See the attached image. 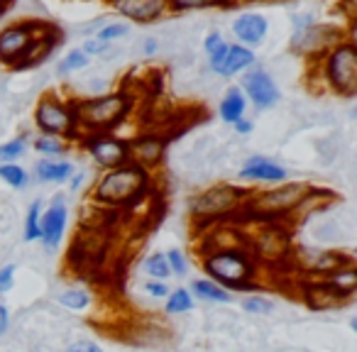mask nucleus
<instances>
[{"label": "nucleus", "mask_w": 357, "mask_h": 352, "mask_svg": "<svg viewBox=\"0 0 357 352\" xmlns=\"http://www.w3.org/2000/svg\"><path fill=\"white\" fill-rule=\"evenodd\" d=\"M311 64L316 66V76L331 93L340 98H352L357 93V47L352 37L337 42Z\"/></svg>", "instance_id": "nucleus-6"}, {"label": "nucleus", "mask_w": 357, "mask_h": 352, "mask_svg": "<svg viewBox=\"0 0 357 352\" xmlns=\"http://www.w3.org/2000/svg\"><path fill=\"white\" fill-rule=\"evenodd\" d=\"M79 144L103 171L130 162L128 137H120L115 132H84L79 137Z\"/></svg>", "instance_id": "nucleus-10"}, {"label": "nucleus", "mask_w": 357, "mask_h": 352, "mask_svg": "<svg viewBox=\"0 0 357 352\" xmlns=\"http://www.w3.org/2000/svg\"><path fill=\"white\" fill-rule=\"evenodd\" d=\"M135 110V95L130 91H110V93L76 98V118L81 135L84 132H115Z\"/></svg>", "instance_id": "nucleus-5"}, {"label": "nucleus", "mask_w": 357, "mask_h": 352, "mask_svg": "<svg viewBox=\"0 0 357 352\" xmlns=\"http://www.w3.org/2000/svg\"><path fill=\"white\" fill-rule=\"evenodd\" d=\"M233 128H235V132H238V135H250L255 130V123L250 118H240Z\"/></svg>", "instance_id": "nucleus-42"}, {"label": "nucleus", "mask_w": 357, "mask_h": 352, "mask_svg": "<svg viewBox=\"0 0 357 352\" xmlns=\"http://www.w3.org/2000/svg\"><path fill=\"white\" fill-rule=\"evenodd\" d=\"M0 179L6 181L8 186H13V189H27L30 186V174L15 162L0 164Z\"/></svg>", "instance_id": "nucleus-28"}, {"label": "nucleus", "mask_w": 357, "mask_h": 352, "mask_svg": "<svg viewBox=\"0 0 357 352\" xmlns=\"http://www.w3.org/2000/svg\"><path fill=\"white\" fill-rule=\"evenodd\" d=\"M164 257H167V264H169V272H172V277L174 274H186V269H189V262H186V254L181 252V250H169V252H164Z\"/></svg>", "instance_id": "nucleus-36"}, {"label": "nucleus", "mask_w": 357, "mask_h": 352, "mask_svg": "<svg viewBox=\"0 0 357 352\" xmlns=\"http://www.w3.org/2000/svg\"><path fill=\"white\" fill-rule=\"evenodd\" d=\"M84 54H89V56H103L105 52L110 49V45L108 42H103V40H98V37H91V40H86L84 42Z\"/></svg>", "instance_id": "nucleus-37"}, {"label": "nucleus", "mask_w": 357, "mask_h": 352, "mask_svg": "<svg viewBox=\"0 0 357 352\" xmlns=\"http://www.w3.org/2000/svg\"><path fill=\"white\" fill-rule=\"evenodd\" d=\"M32 147H35V152H40V154H45L47 159H52V157L64 154L66 149H69V142L61 137H54V135H37V137L32 139Z\"/></svg>", "instance_id": "nucleus-27"}, {"label": "nucleus", "mask_w": 357, "mask_h": 352, "mask_svg": "<svg viewBox=\"0 0 357 352\" xmlns=\"http://www.w3.org/2000/svg\"><path fill=\"white\" fill-rule=\"evenodd\" d=\"M159 52V42L154 40V37H147V40L142 42V54L144 56H154Z\"/></svg>", "instance_id": "nucleus-44"}, {"label": "nucleus", "mask_w": 357, "mask_h": 352, "mask_svg": "<svg viewBox=\"0 0 357 352\" xmlns=\"http://www.w3.org/2000/svg\"><path fill=\"white\" fill-rule=\"evenodd\" d=\"M142 267H144V272H147L152 279H157V282H167V279L172 277V272H169V264H167V257H164V252L149 254V257L142 262Z\"/></svg>", "instance_id": "nucleus-32"}, {"label": "nucleus", "mask_w": 357, "mask_h": 352, "mask_svg": "<svg viewBox=\"0 0 357 352\" xmlns=\"http://www.w3.org/2000/svg\"><path fill=\"white\" fill-rule=\"evenodd\" d=\"M345 32L337 25H331V22H313L311 27H306L303 32H294L291 40H289V47H291L294 54L303 56L308 61H316L321 54H326L331 47H335L337 42H342Z\"/></svg>", "instance_id": "nucleus-11"}, {"label": "nucleus", "mask_w": 357, "mask_h": 352, "mask_svg": "<svg viewBox=\"0 0 357 352\" xmlns=\"http://www.w3.org/2000/svg\"><path fill=\"white\" fill-rule=\"evenodd\" d=\"M301 298L311 311H331V308L345 306L347 301H352L350 296L340 293L337 289H333L323 279H308L301 284Z\"/></svg>", "instance_id": "nucleus-17"}, {"label": "nucleus", "mask_w": 357, "mask_h": 352, "mask_svg": "<svg viewBox=\"0 0 357 352\" xmlns=\"http://www.w3.org/2000/svg\"><path fill=\"white\" fill-rule=\"evenodd\" d=\"M287 176L289 171L282 164L272 162L262 154L248 157V162L240 169V181H250V184H282V181H287Z\"/></svg>", "instance_id": "nucleus-18"}, {"label": "nucleus", "mask_w": 357, "mask_h": 352, "mask_svg": "<svg viewBox=\"0 0 357 352\" xmlns=\"http://www.w3.org/2000/svg\"><path fill=\"white\" fill-rule=\"evenodd\" d=\"M233 0H169V13H194V10H211V8H230Z\"/></svg>", "instance_id": "nucleus-25"}, {"label": "nucleus", "mask_w": 357, "mask_h": 352, "mask_svg": "<svg viewBox=\"0 0 357 352\" xmlns=\"http://www.w3.org/2000/svg\"><path fill=\"white\" fill-rule=\"evenodd\" d=\"M66 352H103V350H100V345L93 340H79L66 347Z\"/></svg>", "instance_id": "nucleus-41"}, {"label": "nucleus", "mask_w": 357, "mask_h": 352, "mask_svg": "<svg viewBox=\"0 0 357 352\" xmlns=\"http://www.w3.org/2000/svg\"><path fill=\"white\" fill-rule=\"evenodd\" d=\"M342 6L347 10V17H352V6H355V0H342Z\"/></svg>", "instance_id": "nucleus-46"}, {"label": "nucleus", "mask_w": 357, "mask_h": 352, "mask_svg": "<svg viewBox=\"0 0 357 352\" xmlns=\"http://www.w3.org/2000/svg\"><path fill=\"white\" fill-rule=\"evenodd\" d=\"M64 40V32L47 20H15L0 30V66L13 71L32 69L42 64L56 45Z\"/></svg>", "instance_id": "nucleus-1"}, {"label": "nucleus", "mask_w": 357, "mask_h": 352, "mask_svg": "<svg viewBox=\"0 0 357 352\" xmlns=\"http://www.w3.org/2000/svg\"><path fill=\"white\" fill-rule=\"evenodd\" d=\"M243 308L248 313H255V316H267V313L274 311V301L267 296H259V293H255V296H248L243 301Z\"/></svg>", "instance_id": "nucleus-35"}, {"label": "nucleus", "mask_w": 357, "mask_h": 352, "mask_svg": "<svg viewBox=\"0 0 357 352\" xmlns=\"http://www.w3.org/2000/svg\"><path fill=\"white\" fill-rule=\"evenodd\" d=\"M35 125L40 135H54L66 142H79L81 128L76 118V98L45 93L35 105Z\"/></svg>", "instance_id": "nucleus-8"}, {"label": "nucleus", "mask_w": 357, "mask_h": 352, "mask_svg": "<svg viewBox=\"0 0 357 352\" xmlns=\"http://www.w3.org/2000/svg\"><path fill=\"white\" fill-rule=\"evenodd\" d=\"M223 42H225V37L220 35L218 30L208 32V35H206V40H204V52H206V56H208L211 52H215V49H218V47L223 45Z\"/></svg>", "instance_id": "nucleus-40"}, {"label": "nucleus", "mask_w": 357, "mask_h": 352, "mask_svg": "<svg viewBox=\"0 0 357 352\" xmlns=\"http://www.w3.org/2000/svg\"><path fill=\"white\" fill-rule=\"evenodd\" d=\"M66 230V201L64 194H56L54 201L42 211L40 218V243L47 250H56L64 240Z\"/></svg>", "instance_id": "nucleus-16"}, {"label": "nucleus", "mask_w": 357, "mask_h": 352, "mask_svg": "<svg viewBox=\"0 0 357 352\" xmlns=\"http://www.w3.org/2000/svg\"><path fill=\"white\" fill-rule=\"evenodd\" d=\"M91 64V56L89 54H84V49H71V52H66L64 54V59L59 61V66H56V71H59L61 76H69V74H74V71H81V69H86V66Z\"/></svg>", "instance_id": "nucleus-29"}, {"label": "nucleus", "mask_w": 357, "mask_h": 352, "mask_svg": "<svg viewBox=\"0 0 357 352\" xmlns=\"http://www.w3.org/2000/svg\"><path fill=\"white\" fill-rule=\"evenodd\" d=\"M255 64H257L255 49L238 45V42H228V52H225L220 66L215 69V76H220V79H233V76H240L248 69H252Z\"/></svg>", "instance_id": "nucleus-20"}, {"label": "nucleus", "mask_w": 357, "mask_h": 352, "mask_svg": "<svg viewBox=\"0 0 357 352\" xmlns=\"http://www.w3.org/2000/svg\"><path fill=\"white\" fill-rule=\"evenodd\" d=\"M164 311H167L169 316H178V313L194 311V296H191L189 289L178 286V289H174V291H169L167 306H164Z\"/></svg>", "instance_id": "nucleus-26"}, {"label": "nucleus", "mask_w": 357, "mask_h": 352, "mask_svg": "<svg viewBox=\"0 0 357 352\" xmlns=\"http://www.w3.org/2000/svg\"><path fill=\"white\" fill-rule=\"evenodd\" d=\"M128 152H130V162L137 164L142 169H154L164 162V152H167V137L157 132H144L137 137L128 139Z\"/></svg>", "instance_id": "nucleus-15"}, {"label": "nucleus", "mask_w": 357, "mask_h": 352, "mask_svg": "<svg viewBox=\"0 0 357 352\" xmlns=\"http://www.w3.org/2000/svg\"><path fill=\"white\" fill-rule=\"evenodd\" d=\"M110 10L118 13L123 20L135 25H154L169 13V0H105Z\"/></svg>", "instance_id": "nucleus-14"}, {"label": "nucleus", "mask_w": 357, "mask_h": 352, "mask_svg": "<svg viewBox=\"0 0 357 352\" xmlns=\"http://www.w3.org/2000/svg\"><path fill=\"white\" fill-rule=\"evenodd\" d=\"M204 272L208 279L225 289V291H250L257 286L259 264L250 254L245 245H230V247H211L204 250Z\"/></svg>", "instance_id": "nucleus-4"}, {"label": "nucleus", "mask_w": 357, "mask_h": 352, "mask_svg": "<svg viewBox=\"0 0 357 352\" xmlns=\"http://www.w3.org/2000/svg\"><path fill=\"white\" fill-rule=\"evenodd\" d=\"M84 181H86V174H84V171H79V174H71V179H69L71 191H79L81 186H84Z\"/></svg>", "instance_id": "nucleus-45"}, {"label": "nucleus", "mask_w": 357, "mask_h": 352, "mask_svg": "<svg viewBox=\"0 0 357 352\" xmlns=\"http://www.w3.org/2000/svg\"><path fill=\"white\" fill-rule=\"evenodd\" d=\"M8 326H10V313H8L6 303H0V337L8 332Z\"/></svg>", "instance_id": "nucleus-43"}, {"label": "nucleus", "mask_w": 357, "mask_h": 352, "mask_svg": "<svg viewBox=\"0 0 357 352\" xmlns=\"http://www.w3.org/2000/svg\"><path fill=\"white\" fill-rule=\"evenodd\" d=\"M218 113H220V120L228 125H235L240 118H245V113H248V98H245L240 86H230V89L225 91Z\"/></svg>", "instance_id": "nucleus-22"}, {"label": "nucleus", "mask_w": 357, "mask_h": 352, "mask_svg": "<svg viewBox=\"0 0 357 352\" xmlns=\"http://www.w3.org/2000/svg\"><path fill=\"white\" fill-rule=\"evenodd\" d=\"M15 284V264H8V267L0 269V293H8Z\"/></svg>", "instance_id": "nucleus-39"}, {"label": "nucleus", "mask_w": 357, "mask_h": 352, "mask_svg": "<svg viewBox=\"0 0 357 352\" xmlns=\"http://www.w3.org/2000/svg\"><path fill=\"white\" fill-rule=\"evenodd\" d=\"M189 291H191V296H199L201 301H213V303H230L233 301L230 291H225L220 284H215L213 279H208V277L194 279Z\"/></svg>", "instance_id": "nucleus-23"}, {"label": "nucleus", "mask_w": 357, "mask_h": 352, "mask_svg": "<svg viewBox=\"0 0 357 352\" xmlns=\"http://www.w3.org/2000/svg\"><path fill=\"white\" fill-rule=\"evenodd\" d=\"M130 25L128 22H105L103 27H100L98 32H96L93 37H98V40L108 42V45H113L115 40H123L125 35H128Z\"/></svg>", "instance_id": "nucleus-34"}, {"label": "nucleus", "mask_w": 357, "mask_h": 352, "mask_svg": "<svg viewBox=\"0 0 357 352\" xmlns=\"http://www.w3.org/2000/svg\"><path fill=\"white\" fill-rule=\"evenodd\" d=\"M42 211H45V206H42V201H32L30 204V211H27L25 215V243H37L40 240V218H42Z\"/></svg>", "instance_id": "nucleus-30"}, {"label": "nucleus", "mask_w": 357, "mask_h": 352, "mask_svg": "<svg viewBox=\"0 0 357 352\" xmlns=\"http://www.w3.org/2000/svg\"><path fill=\"white\" fill-rule=\"evenodd\" d=\"M233 35H235V40H238V45L255 49V47H259L264 40H267L269 20L262 15V13H252V10L240 13V15L233 20Z\"/></svg>", "instance_id": "nucleus-19"}, {"label": "nucleus", "mask_w": 357, "mask_h": 352, "mask_svg": "<svg viewBox=\"0 0 357 352\" xmlns=\"http://www.w3.org/2000/svg\"><path fill=\"white\" fill-rule=\"evenodd\" d=\"M311 191L308 181H282L272 189L250 191L240 208V220L245 223H289L296 208Z\"/></svg>", "instance_id": "nucleus-3"}, {"label": "nucleus", "mask_w": 357, "mask_h": 352, "mask_svg": "<svg viewBox=\"0 0 357 352\" xmlns=\"http://www.w3.org/2000/svg\"><path fill=\"white\" fill-rule=\"evenodd\" d=\"M235 3H267V0H233V6Z\"/></svg>", "instance_id": "nucleus-47"}, {"label": "nucleus", "mask_w": 357, "mask_h": 352, "mask_svg": "<svg viewBox=\"0 0 357 352\" xmlns=\"http://www.w3.org/2000/svg\"><path fill=\"white\" fill-rule=\"evenodd\" d=\"M248 196L250 191L243 186L215 184L189 201V213L199 225H218L223 220L240 215V208H243Z\"/></svg>", "instance_id": "nucleus-7"}, {"label": "nucleus", "mask_w": 357, "mask_h": 352, "mask_svg": "<svg viewBox=\"0 0 357 352\" xmlns=\"http://www.w3.org/2000/svg\"><path fill=\"white\" fill-rule=\"evenodd\" d=\"M154 184V171L142 169L132 162H125L115 169H108L96 179L91 201L100 208H132L149 196Z\"/></svg>", "instance_id": "nucleus-2"}, {"label": "nucleus", "mask_w": 357, "mask_h": 352, "mask_svg": "<svg viewBox=\"0 0 357 352\" xmlns=\"http://www.w3.org/2000/svg\"><path fill=\"white\" fill-rule=\"evenodd\" d=\"M323 282H328L333 289H337L340 293H345V296H355L357 291V267L355 262L352 264H345V267L335 269V272L326 274V277H321Z\"/></svg>", "instance_id": "nucleus-24"}, {"label": "nucleus", "mask_w": 357, "mask_h": 352, "mask_svg": "<svg viewBox=\"0 0 357 352\" xmlns=\"http://www.w3.org/2000/svg\"><path fill=\"white\" fill-rule=\"evenodd\" d=\"M74 174V164L66 159H40L35 164V179L42 184H66Z\"/></svg>", "instance_id": "nucleus-21"}, {"label": "nucleus", "mask_w": 357, "mask_h": 352, "mask_svg": "<svg viewBox=\"0 0 357 352\" xmlns=\"http://www.w3.org/2000/svg\"><path fill=\"white\" fill-rule=\"evenodd\" d=\"M144 291H147L152 298H167L172 289L167 286V282H157V279H149V282L144 284Z\"/></svg>", "instance_id": "nucleus-38"}, {"label": "nucleus", "mask_w": 357, "mask_h": 352, "mask_svg": "<svg viewBox=\"0 0 357 352\" xmlns=\"http://www.w3.org/2000/svg\"><path fill=\"white\" fill-rule=\"evenodd\" d=\"M243 245L257 259V264H264V267L287 264L294 250L291 228L289 223H255L252 233L243 238Z\"/></svg>", "instance_id": "nucleus-9"}, {"label": "nucleus", "mask_w": 357, "mask_h": 352, "mask_svg": "<svg viewBox=\"0 0 357 352\" xmlns=\"http://www.w3.org/2000/svg\"><path fill=\"white\" fill-rule=\"evenodd\" d=\"M6 8H8V0H0V15L6 13Z\"/></svg>", "instance_id": "nucleus-48"}, {"label": "nucleus", "mask_w": 357, "mask_h": 352, "mask_svg": "<svg viewBox=\"0 0 357 352\" xmlns=\"http://www.w3.org/2000/svg\"><path fill=\"white\" fill-rule=\"evenodd\" d=\"M240 76H243V79H240V89H243L245 98L257 110H269L279 103V89L267 69L255 64L252 69H248Z\"/></svg>", "instance_id": "nucleus-13"}, {"label": "nucleus", "mask_w": 357, "mask_h": 352, "mask_svg": "<svg viewBox=\"0 0 357 352\" xmlns=\"http://www.w3.org/2000/svg\"><path fill=\"white\" fill-rule=\"evenodd\" d=\"M287 264H294L298 274L321 279L345 264H352V257L347 252H337V250H291Z\"/></svg>", "instance_id": "nucleus-12"}, {"label": "nucleus", "mask_w": 357, "mask_h": 352, "mask_svg": "<svg viewBox=\"0 0 357 352\" xmlns=\"http://www.w3.org/2000/svg\"><path fill=\"white\" fill-rule=\"evenodd\" d=\"M93 296H91L89 289H69V291L59 293V303L64 308H71V311H84V308L91 306Z\"/></svg>", "instance_id": "nucleus-31"}, {"label": "nucleus", "mask_w": 357, "mask_h": 352, "mask_svg": "<svg viewBox=\"0 0 357 352\" xmlns=\"http://www.w3.org/2000/svg\"><path fill=\"white\" fill-rule=\"evenodd\" d=\"M27 149V135H17V137L8 139V142L0 144V164L15 162L25 154Z\"/></svg>", "instance_id": "nucleus-33"}]
</instances>
